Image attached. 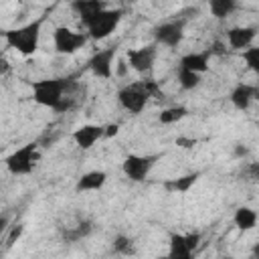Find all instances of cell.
<instances>
[{
    "mask_svg": "<svg viewBox=\"0 0 259 259\" xmlns=\"http://www.w3.org/2000/svg\"><path fill=\"white\" fill-rule=\"evenodd\" d=\"M40 26H42V18H36L32 22H26L22 26L4 30V40L10 49H16L20 55L30 57L36 53L38 49V40H40Z\"/></svg>",
    "mask_w": 259,
    "mask_h": 259,
    "instance_id": "cell-1",
    "label": "cell"
},
{
    "mask_svg": "<svg viewBox=\"0 0 259 259\" xmlns=\"http://www.w3.org/2000/svg\"><path fill=\"white\" fill-rule=\"evenodd\" d=\"M152 95H158V85L152 81H138V83H132V85H125L123 89H119L117 101L125 111L140 113Z\"/></svg>",
    "mask_w": 259,
    "mask_h": 259,
    "instance_id": "cell-2",
    "label": "cell"
},
{
    "mask_svg": "<svg viewBox=\"0 0 259 259\" xmlns=\"http://www.w3.org/2000/svg\"><path fill=\"white\" fill-rule=\"evenodd\" d=\"M123 16V10L119 8H103L97 14H93L91 18H87L83 24L87 28V36H91L93 40H103L107 38L119 24Z\"/></svg>",
    "mask_w": 259,
    "mask_h": 259,
    "instance_id": "cell-3",
    "label": "cell"
},
{
    "mask_svg": "<svg viewBox=\"0 0 259 259\" xmlns=\"http://www.w3.org/2000/svg\"><path fill=\"white\" fill-rule=\"evenodd\" d=\"M32 99L42 105V107H51L55 109L57 103L65 97L67 93V87H69V81L67 79H38V81H32Z\"/></svg>",
    "mask_w": 259,
    "mask_h": 259,
    "instance_id": "cell-4",
    "label": "cell"
},
{
    "mask_svg": "<svg viewBox=\"0 0 259 259\" xmlns=\"http://www.w3.org/2000/svg\"><path fill=\"white\" fill-rule=\"evenodd\" d=\"M38 160V152H36V144H26L18 150H14L4 162L10 174L14 176H22V174H30L34 164Z\"/></svg>",
    "mask_w": 259,
    "mask_h": 259,
    "instance_id": "cell-5",
    "label": "cell"
},
{
    "mask_svg": "<svg viewBox=\"0 0 259 259\" xmlns=\"http://www.w3.org/2000/svg\"><path fill=\"white\" fill-rule=\"evenodd\" d=\"M156 160H158V156H150V154H148V156L130 154V156H125V160L121 162V170H123V174H125L130 180L142 182V180L148 178V174H150V170L154 168Z\"/></svg>",
    "mask_w": 259,
    "mask_h": 259,
    "instance_id": "cell-6",
    "label": "cell"
},
{
    "mask_svg": "<svg viewBox=\"0 0 259 259\" xmlns=\"http://www.w3.org/2000/svg\"><path fill=\"white\" fill-rule=\"evenodd\" d=\"M53 42H55V51L59 55H73L87 42V34L75 32L67 26H57L53 32Z\"/></svg>",
    "mask_w": 259,
    "mask_h": 259,
    "instance_id": "cell-7",
    "label": "cell"
},
{
    "mask_svg": "<svg viewBox=\"0 0 259 259\" xmlns=\"http://www.w3.org/2000/svg\"><path fill=\"white\" fill-rule=\"evenodd\" d=\"M200 243V235L198 233H172L170 235V243H168V257L172 259H188L192 257V251L198 247Z\"/></svg>",
    "mask_w": 259,
    "mask_h": 259,
    "instance_id": "cell-8",
    "label": "cell"
},
{
    "mask_svg": "<svg viewBox=\"0 0 259 259\" xmlns=\"http://www.w3.org/2000/svg\"><path fill=\"white\" fill-rule=\"evenodd\" d=\"M154 36L160 45L166 47H178L184 38V22L182 20H170L154 28Z\"/></svg>",
    "mask_w": 259,
    "mask_h": 259,
    "instance_id": "cell-9",
    "label": "cell"
},
{
    "mask_svg": "<svg viewBox=\"0 0 259 259\" xmlns=\"http://www.w3.org/2000/svg\"><path fill=\"white\" fill-rule=\"evenodd\" d=\"M127 61H130V67L138 73L150 71L156 61V45H144L127 51Z\"/></svg>",
    "mask_w": 259,
    "mask_h": 259,
    "instance_id": "cell-10",
    "label": "cell"
},
{
    "mask_svg": "<svg viewBox=\"0 0 259 259\" xmlns=\"http://www.w3.org/2000/svg\"><path fill=\"white\" fill-rule=\"evenodd\" d=\"M113 57H115V47L97 51V53L89 59V69H91V73H93L95 77L109 79L111 73H113Z\"/></svg>",
    "mask_w": 259,
    "mask_h": 259,
    "instance_id": "cell-11",
    "label": "cell"
},
{
    "mask_svg": "<svg viewBox=\"0 0 259 259\" xmlns=\"http://www.w3.org/2000/svg\"><path fill=\"white\" fill-rule=\"evenodd\" d=\"M101 138H103V125H97V123H85L73 132V142L81 150H89Z\"/></svg>",
    "mask_w": 259,
    "mask_h": 259,
    "instance_id": "cell-12",
    "label": "cell"
},
{
    "mask_svg": "<svg viewBox=\"0 0 259 259\" xmlns=\"http://www.w3.org/2000/svg\"><path fill=\"white\" fill-rule=\"evenodd\" d=\"M257 34L255 26H233L227 30V40L233 49H247Z\"/></svg>",
    "mask_w": 259,
    "mask_h": 259,
    "instance_id": "cell-13",
    "label": "cell"
},
{
    "mask_svg": "<svg viewBox=\"0 0 259 259\" xmlns=\"http://www.w3.org/2000/svg\"><path fill=\"white\" fill-rule=\"evenodd\" d=\"M257 97V87L255 85H249V83H239L233 91H231V103L237 107V109H241V111H245L249 105H251V101Z\"/></svg>",
    "mask_w": 259,
    "mask_h": 259,
    "instance_id": "cell-14",
    "label": "cell"
},
{
    "mask_svg": "<svg viewBox=\"0 0 259 259\" xmlns=\"http://www.w3.org/2000/svg\"><path fill=\"white\" fill-rule=\"evenodd\" d=\"M105 180H107V174H105L103 170H89V172H85V174L77 180L75 188H77V192L99 190V188L105 184Z\"/></svg>",
    "mask_w": 259,
    "mask_h": 259,
    "instance_id": "cell-15",
    "label": "cell"
},
{
    "mask_svg": "<svg viewBox=\"0 0 259 259\" xmlns=\"http://www.w3.org/2000/svg\"><path fill=\"white\" fill-rule=\"evenodd\" d=\"M208 59H210V53L208 51H202V53H188L180 59V65L182 69H188V71H194V73H204L208 69Z\"/></svg>",
    "mask_w": 259,
    "mask_h": 259,
    "instance_id": "cell-16",
    "label": "cell"
},
{
    "mask_svg": "<svg viewBox=\"0 0 259 259\" xmlns=\"http://www.w3.org/2000/svg\"><path fill=\"white\" fill-rule=\"evenodd\" d=\"M71 8L81 16V22H85L87 18H91L93 14L103 10L105 4H103V0H73Z\"/></svg>",
    "mask_w": 259,
    "mask_h": 259,
    "instance_id": "cell-17",
    "label": "cell"
},
{
    "mask_svg": "<svg viewBox=\"0 0 259 259\" xmlns=\"http://www.w3.org/2000/svg\"><path fill=\"white\" fill-rule=\"evenodd\" d=\"M198 178H200L198 172H190V174H184V176H180V178H172V180L164 182V188H166L168 192H188V190L196 184Z\"/></svg>",
    "mask_w": 259,
    "mask_h": 259,
    "instance_id": "cell-18",
    "label": "cell"
},
{
    "mask_svg": "<svg viewBox=\"0 0 259 259\" xmlns=\"http://www.w3.org/2000/svg\"><path fill=\"white\" fill-rule=\"evenodd\" d=\"M233 221H235V227L239 231H251L257 225V212L249 206H241V208L235 210Z\"/></svg>",
    "mask_w": 259,
    "mask_h": 259,
    "instance_id": "cell-19",
    "label": "cell"
},
{
    "mask_svg": "<svg viewBox=\"0 0 259 259\" xmlns=\"http://www.w3.org/2000/svg\"><path fill=\"white\" fill-rule=\"evenodd\" d=\"M208 10L214 18L223 20L237 10V0H208Z\"/></svg>",
    "mask_w": 259,
    "mask_h": 259,
    "instance_id": "cell-20",
    "label": "cell"
},
{
    "mask_svg": "<svg viewBox=\"0 0 259 259\" xmlns=\"http://www.w3.org/2000/svg\"><path fill=\"white\" fill-rule=\"evenodd\" d=\"M91 231H93L91 221H81V223H77L73 229H65V231H63V237H65V241H79V239L87 237Z\"/></svg>",
    "mask_w": 259,
    "mask_h": 259,
    "instance_id": "cell-21",
    "label": "cell"
},
{
    "mask_svg": "<svg viewBox=\"0 0 259 259\" xmlns=\"http://www.w3.org/2000/svg\"><path fill=\"white\" fill-rule=\"evenodd\" d=\"M186 113H188V109H186V107H182V105L166 107V109H162V111H160L158 119H160V123H176V121H180L182 117H186Z\"/></svg>",
    "mask_w": 259,
    "mask_h": 259,
    "instance_id": "cell-22",
    "label": "cell"
},
{
    "mask_svg": "<svg viewBox=\"0 0 259 259\" xmlns=\"http://www.w3.org/2000/svg\"><path fill=\"white\" fill-rule=\"evenodd\" d=\"M178 83H180V87L182 89H194V87H198V83H200V73H194V71H188V69H182V67H178Z\"/></svg>",
    "mask_w": 259,
    "mask_h": 259,
    "instance_id": "cell-23",
    "label": "cell"
},
{
    "mask_svg": "<svg viewBox=\"0 0 259 259\" xmlns=\"http://www.w3.org/2000/svg\"><path fill=\"white\" fill-rule=\"evenodd\" d=\"M243 61L247 63V67L253 71V73H259V49L257 47H247L243 51Z\"/></svg>",
    "mask_w": 259,
    "mask_h": 259,
    "instance_id": "cell-24",
    "label": "cell"
},
{
    "mask_svg": "<svg viewBox=\"0 0 259 259\" xmlns=\"http://www.w3.org/2000/svg\"><path fill=\"white\" fill-rule=\"evenodd\" d=\"M113 251H115V253H121V255L132 253V239L125 237V235H117V237L113 239Z\"/></svg>",
    "mask_w": 259,
    "mask_h": 259,
    "instance_id": "cell-25",
    "label": "cell"
},
{
    "mask_svg": "<svg viewBox=\"0 0 259 259\" xmlns=\"http://www.w3.org/2000/svg\"><path fill=\"white\" fill-rule=\"evenodd\" d=\"M117 132H119V125H117V123H109V125L103 127V138H111V136H115Z\"/></svg>",
    "mask_w": 259,
    "mask_h": 259,
    "instance_id": "cell-26",
    "label": "cell"
},
{
    "mask_svg": "<svg viewBox=\"0 0 259 259\" xmlns=\"http://www.w3.org/2000/svg\"><path fill=\"white\" fill-rule=\"evenodd\" d=\"M176 144L182 146V148H192L196 144V140H192V138H176Z\"/></svg>",
    "mask_w": 259,
    "mask_h": 259,
    "instance_id": "cell-27",
    "label": "cell"
},
{
    "mask_svg": "<svg viewBox=\"0 0 259 259\" xmlns=\"http://www.w3.org/2000/svg\"><path fill=\"white\" fill-rule=\"evenodd\" d=\"M6 227H8V219L6 217H0V235L6 231Z\"/></svg>",
    "mask_w": 259,
    "mask_h": 259,
    "instance_id": "cell-28",
    "label": "cell"
},
{
    "mask_svg": "<svg viewBox=\"0 0 259 259\" xmlns=\"http://www.w3.org/2000/svg\"><path fill=\"white\" fill-rule=\"evenodd\" d=\"M235 154H237V156H245V154H247V148H241V144H239V146L235 148Z\"/></svg>",
    "mask_w": 259,
    "mask_h": 259,
    "instance_id": "cell-29",
    "label": "cell"
}]
</instances>
